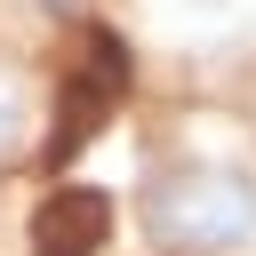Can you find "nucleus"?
Instances as JSON below:
<instances>
[{
    "label": "nucleus",
    "instance_id": "f257e3e1",
    "mask_svg": "<svg viewBox=\"0 0 256 256\" xmlns=\"http://www.w3.org/2000/svg\"><path fill=\"white\" fill-rule=\"evenodd\" d=\"M136 224L152 256H248L256 248V168L224 152H168L136 184Z\"/></svg>",
    "mask_w": 256,
    "mask_h": 256
},
{
    "label": "nucleus",
    "instance_id": "f03ea898",
    "mask_svg": "<svg viewBox=\"0 0 256 256\" xmlns=\"http://www.w3.org/2000/svg\"><path fill=\"white\" fill-rule=\"evenodd\" d=\"M96 240H104V200L96 192H56L40 208V224H32V248L40 256H88Z\"/></svg>",
    "mask_w": 256,
    "mask_h": 256
}]
</instances>
